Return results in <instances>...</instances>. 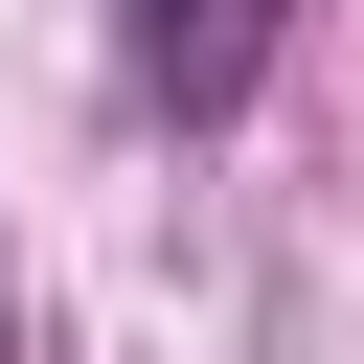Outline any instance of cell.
Listing matches in <instances>:
<instances>
[{"instance_id": "obj_1", "label": "cell", "mask_w": 364, "mask_h": 364, "mask_svg": "<svg viewBox=\"0 0 364 364\" xmlns=\"http://www.w3.org/2000/svg\"><path fill=\"white\" fill-rule=\"evenodd\" d=\"M114 46H136V91H159V114H228V91L273 68V0H136Z\"/></svg>"}]
</instances>
